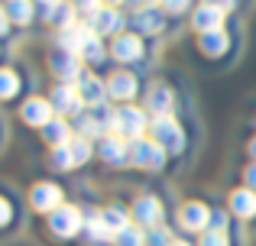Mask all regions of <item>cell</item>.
Masks as SVG:
<instances>
[{"label":"cell","mask_w":256,"mask_h":246,"mask_svg":"<svg viewBox=\"0 0 256 246\" xmlns=\"http://www.w3.org/2000/svg\"><path fill=\"white\" fill-rule=\"evenodd\" d=\"M220 19H224V10H220L218 3H204V6L194 10V29L198 32H218Z\"/></svg>","instance_id":"4fadbf2b"},{"label":"cell","mask_w":256,"mask_h":246,"mask_svg":"<svg viewBox=\"0 0 256 246\" xmlns=\"http://www.w3.org/2000/svg\"><path fill=\"white\" fill-rule=\"evenodd\" d=\"M49 65H52V71H56V75L62 78L65 84H72V81L78 84V78L84 75V71H82V55H75V52H68V49L52 52Z\"/></svg>","instance_id":"7a4b0ae2"},{"label":"cell","mask_w":256,"mask_h":246,"mask_svg":"<svg viewBox=\"0 0 256 246\" xmlns=\"http://www.w3.org/2000/svg\"><path fill=\"white\" fill-rule=\"evenodd\" d=\"M201 246H230V240H227L224 230H204L201 234Z\"/></svg>","instance_id":"f546056e"},{"label":"cell","mask_w":256,"mask_h":246,"mask_svg":"<svg viewBox=\"0 0 256 246\" xmlns=\"http://www.w3.org/2000/svg\"><path fill=\"white\" fill-rule=\"evenodd\" d=\"M52 101H56V110L58 114H75V110H82V94H78V84H56L52 88Z\"/></svg>","instance_id":"9c48e42d"},{"label":"cell","mask_w":256,"mask_h":246,"mask_svg":"<svg viewBox=\"0 0 256 246\" xmlns=\"http://www.w3.org/2000/svg\"><path fill=\"white\" fill-rule=\"evenodd\" d=\"M82 55L88 58V62H100V58H104V52H100V39L94 36H88V42H84V49H82Z\"/></svg>","instance_id":"f1b7e54d"},{"label":"cell","mask_w":256,"mask_h":246,"mask_svg":"<svg viewBox=\"0 0 256 246\" xmlns=\"http://www.w3.org/2000/svg\"><path fill=\"white\" fill-rule=\"evenodd\" d=\"M107 91H110V97H117V101H126V97L136 94V78L126 75V71H117V75L107 81Z\"/></svg>","instance_id":"5bb4252c"},{"label":"cell","mask_w":256,"mask_h":246,"mask_svg":"<svg viewBox=\"0 0 256 246\" xmlns=\"http://www.w3.org/2000/svg\"><path fill=\"white\" fill-rule=\"evenodd\" d=\"M120 29V16H117V10H114V6H100L98 13H94L91 16V32L94 36H100V32H117Z\"/></svg>","instance_id":"9a60e30c"},{"label":"cell","mask_w":256,"mask_h":246,"mask_svg":"<svg viewBox=\"0 0 256 246\" xmlns=\"http://www.w3.org/2000/svg\"><path fill=\"white\" fill-rule=\"evenodd\" d=\"M42 136H46V143H49V146H56V149H58V146L68 143V126H65L62 120H49V123L42 126Z\"/></svg>","instance_id":"d6986e66"},{"label":"cell","mask_w":256,"mask_h":246,"mask_svg":"<svg viewBox=\"0 0 256 246\" xmlns=\"http://www.w3.org/2000/svg\"><path fill=\"white\" fill-rule=\"evenodd\" d=\"M100 156H104V162H110V165L133 162V149H126V139L120 136V133L104 136V143H100Z\"/></svg>","instance_id":"52a82bcc"},{"label":"cell","mask_w":256,"mask_h":246,"mask_svg":"<svg viewBox=\"0 0 256 246\" xmlns=\"http://www.w3.org/2000/svg\"><path fill=\"white\" fill-rule=\"evenodd\" d=\"M49 165H52V169H72V165H75V156H72V149H65V146H58V149L52 152Z\"/></svg>","instance_id":"484cf974"},{"label":"cell","mask_w":256,"mask_h":246,"mask_svg":"<svg viewBox=\"0 0 256 246\" xmlns=\"http://www.w3.org/2000/svg\"><path fill=\"white\" fill-rule=\"evenodd\" d=\"M136 29L140 32H159V29H162V16H159V10H140L136 13Z\"/></svg>","instance_id":"44dd1931"},{"label":"cell","mask_w":256,"mask_h":246,"mask_svg":"<svg viewBox=\"0 0 256 246\" xmlns=\"http://www.w3.org/2000/svg\"><path fill=\"white\" fill-rule=\"evenodd\" d=\"M107 3H124V0H107Z\"/></svg>","instance_id":"ab89813d"},{"label":"cell","mask_w":256,"mask_h":246,"mask_svg":"<svg viewBox=\"0 0 256 246\" xmlns=\"http://www.w3.org/2000/svg\"><path fill=\"white\" fill-rule=\"evenodd\" d=\"M6 23H10V16H6L4 6H0V32H6Z\"/></svg>","instance_id":"d590c367"},{"label":"cell","mask_w":256,"mask_h":246,"mask_svg":"<svg viewBox=\"0 0 256 246\" xmlns=\"http://www.w3.org/2000/svg\"><path fill=\"white\" fill-rule=\"evenodd\" d=\"M150 107L156 110L159 117H169V110H172V94H169V88H152V91H150Z\"/></svg>","instance_id":"ffe728a7"},{"label":"cell","mask_w":256,"mask_h":246,"mask_svg":"<svg viewBox=\"0 0 256 246\" xmlns=\"http://www.w3.org/2000/svg\"><path fill=\"white\" fill-rule=\"evenodd\" d=\"M78 10H84V13H91V16H94L100 6H98V0H78Z\"/></svg>","instance_id":"d6a6232c"},{"label":"cell","mask_w":256,"mask_h":246,"mask_svg":"<svg viewBox=\"0 0 256 246\" xmlns=\"http://www.w3.org/2000/svg\"><path fill=\"white\" fill-rule=\"evenodd\" d=\"M246 182H250L253 188H256V165H250V169H246Z\"/></svg>","instance_id":"e575fe53"},{"label":"cell","mask_w":256,"mask_h":246,"mask_svg":"<svg viewBox=\"0 0 256 246\" xmlns=\"http://www.w3.org/2000/svg\"><path fill=\"white\" fill-rule=\"evenodd\" d=\"M130 149H133V165H143V169H159L162 159H166L162 146H159L156 139H136Z\"/></svg>","instance_id":"5b68a950"},{"label":"cell","mask_w":256,"mask_h":246,"mask_svg":"<svg viewBox=\"0 0 256 246\" xmlns=\"http://www.w3.org/2000/svg\"><path fill=\"white\" fill-rule=\"evenodd\" d=\"M6 221H10V204H6L4 198H0V227H4Z\"/></svg>","instance_id":"836d02e7"},{"label":"cell","mask_w":256,"mask_h":246,"mask_svg":"<svg viewBox=\"0 0 256 246\" xmlns=\"http://www.w3.org/2000/svg\"><path fill=\"white\" fill-rule=\"evenodd\" d=\"M188 3H192V0H162V6H166V10H172V13H182Z\"/></svg>","instance_id":"1f68e13d"},{"label":"cell","mask_w":256,"mask_h":246,"mask_svg":"<svg viewBox=\"0 0 256 246\" xmlns=\"http://www.w3.org/2000/svg\"><path fill=\"white\" fill-rule=\"evenodd\" d=\"M72 16H75V10H72V6H65V3H56L49 10V19H52V23H58L62 29H65V26H72Z\"/></svg>","instance_id":"d4e9b609"},{"label":"cell","mask_w":256,"mask_h":246,"mask_svg":"<svg viewBox=\"0 0 256 246\" xmlns=\"http://www.w3.org/2000/svg\"><path fill=\"white\" fill-rule=\"evenodd\" d=\"M72 156H75V165L88 162V159H91V143H88V139H75V143H72Z\"/></svg>","instance_id":"4dcf8cb0"},{"label":"cell","mask_w":256,"mask_h":246,"mask_svg":"<svg viewBox=\"0 0 256 246\" xmlns=\"http://www.w3.org/2000/svg\"><path fill=\"white\" fill-rule=\"evenodd\" d=\"M150 130L146 126V117H143V110H136V107H120L117 110V133L124 139H143V133Z\"/></svg>","instance_id":"3957f363"},{"label":"cell","mask_w":256,"mask_h":246,"mask_svg":"<svg viewBox=\"0 0 256 246\" xmlns=\"http://www.w3.org/2000/svg\"><path fill=\"white\" fill-rule=\"evenodd\" d=\"M208 3H218L220 10H227V6H234V0H208Z\"/></svg>","instance_id":"8d00e7d4"},{"label":"cell","mask_w":256,"mask_h":246,"mask_svg":"<svg viewBox=\"0 0 256 246\" xmlns=\"http://www.w3.org/2000/svg\"><path fill=\"white\" fill-rule=\"evenodd\" d=\"M20 117H23L30 126H46L52 120V104L42 101V97H32V101L23 104V110H20Z\"/></svg>","instance_id":"7c38bea8"},{"label":"cell","mask_w":256,"mask_h":246,"mask_svg":"<svg viewBox=\"0 0 256 246\" xmlns=\"http://www.w3.org/2000/svg\"><path fill=\"white\" fill-rule=\"evenodd\" d=\"M6 13H10L13 23H30L32 6H30V0H6Z\"/></svg>","instance_id":"cb8c5ba5"},{"label":"cell","mask_w":256,"mask_h":246,"mask_svg":"<svg viewBox=\"0 0 256 246\" xmlns=\"http://www.w3.org/2000/svg\"><path fill=\"white\" fill-rule=\"evenodd\" d=\"M46 3H58V0H46Z\"/></svg>","instance_id":"60d3db41"},{"label":"cell","mask_w":256,"mask_h":246,"mask_svg":"<svg viewBox=\"0 0 256 246\" xmlns=\"http://www.w3.org/2000/svg\"><path fill=\"white\" fill-rule=\"evenodd\" d=\"M133 217H136L140 227H159V221H162V204L156 201V198H140L136 204H133Z\"/></svg>","instance_id":"8fae6325"},{"label":"cell","mask_w":256,"mask_h":246,"mask_svg":"<svg viewBox=\"0 0 256 246\" xmlns=\"http://www.w3.org/2000/svg\"><path fill=\"white\" fill-rule=\"evenodd\" d=\"M30 204L36 211H56V208H62V191H58V185H52V182H39L36 188H32V195H30Z\"/></svg>","instance_id":"8992f818"},{"label":"cell","mask_w":256,"mask_h":246,"mask_svg":"<svg viewBox=\"0 0 256 246\" xmlns=\"http://www.w3.org/2000/svg\"><path fill=\"white\" fill-rule=\"evenodd\" d=\"M100 217H104V224L110 227V234H114V237H117L124 227H130V221H126V211H120V208H107Z\"/></svg>","instance_id":"603a6c76"},{"label":"cell","mask_w":256,"mask_h":246,"mask_svg":"<svg viewBox=\"0 0 256 246\" xmlns=\"http://www.w3.org/2000/svg\"><path fill=\"white\" fill-rule=\"evenodd\" d=\"M146 240H150V246H172V234L166 227H152V230H146Z\"/></svg>","instance_id":"83f0119b"},{"label":"cell","mask_w":256,"mask_h":246,"mask_svg":"<svg viewBox=\"0 0 256 246\" xmlns=\"http://www.w3.org/2000/svg\"><path fill=\"white\" fill-rule=\"evenodd\" d=\"M172 246H188V243H185V240H175V243H172Z\"/></svg>","instance_id":"f35d334b"},{"label":"cell","mask_w":256,"mask_h":246,"mask_svg":"<svg viewBox=\"0 0 256 246\" xmlns=\"http://www.w3.org/2000/svg\"><path fill=\"white\" fill-rule=\"evenodd\" d=\"M114 246H150V240H146V230L140 224H130L114 237Z\"/></svg>","instance_id":"e0dca14e"},{"label":"cell","mask_w":256,"mask_h":246,"mask_svg":"<svg viewBox=\"0 0 256 246\" xmlns=\"http://www.w3.org/2000/svg\"><path fill=\"white\" fill-rule=\"evenodd\" d=\"M16 88H20L16 75L4 68V71H0V97H13V94H16Z\"/></svg>","instance_id":"4316f807"},{"label":"cell","mask_w":256,"mask_h":246,"mask_svg":"<svg viewBox=\"0 0 256 246\" xmlns=\"http://www.w3.org/2000/svg\"><path fill=\"white\" fill-rule=\"evenodd\" d=\"M49 230L58 237V240H68V237L82 234L84 230V221H82V211L75 204H62L49 214Z\"/></svg>","instance_id":"6da1fadb"},{"label":"cell","mask_w":256,"mask_h":246,"mask_svg":"<svg viewBox=\"0 0 256 246\" xmlns=\"http://www.w3.org/2000/svg\"><path fill=\"white\" fill-rule=\"evenodd\" d=\"M250 156L256 159V139H253V143H250Z\"/></svg>","instance_id":"74e56055"},{"label":"cell","mask_w":256,"mask_h":246,"mask_svg":"<svg viewBox=\"0 0 256 246\" xmlns=\"http://www.w3.org/2000/svg\"><path fill=\"white\" fill-rule=\"evenodd\" d=\"M178 224L185 230H192V234H204V230L211 227V211L198 201H188L185 208L178 211Z\"/></svg>","instance_id":"277c9868"},{"label":"cell","mask_w":256,"mask_h":246,"mask_svg":"<svg viewBox=\"0 0 256 246\" xmlns=\"http://www.w3.org/2000/svg\"><path fill=\"white\" fill-rule=\"evenodd\" d=\"M78 94H82V101L88 104V107H100V104L107 101L110 91H107V84H100L94 75H88V71H84V75L78 78Z\"/></svg>","instance_id":"30bf717a"},{"label":"cell","mask_w":256,"mask_h":246,"mask_svg":"<svg viewBox=\"0 0 256 246\" xmlns=\"http://www.w3.org/2000/svg\"><path fill=\"white\" fill-rule=\"evenodd\" d=\"M140 52H143V45H140L136 36H120L117 42H114V55H117L120 62H130V58H136Z\"/></svg>","instance_id":"ac0fdd59"},{"label":"cell","mask_w":256,"mask_h":246,"mask_svg":"<svg viewBox=\"0 0 256 246\" xmlns=\"http://www.w3.org/2000/svg\"><path fill=\"white\" fill-rule=\"evenodd\" d=\"M201 49L208 52V55H220V52L227 49V36L224 32H204V36H201Z\"/></svg>","instance_id":"7402d4cb"},{"label":"cell","mask_w":256,"mask_h":246,"mask_svg":"<svg viewBox=\"0 0 256 246\" xmlns=\"http://www.w3.org/2000/svg\"><path fill=\"white\" fill-rule=\"evenodd\" d=\"M152 130V139L159 146H169V149H182V130L172 117H156V123L150 126Z\"/></svg>","instance_id":"ba28073f"},{"label":"cell","mask_w":256,"mask_h":246,"mask_svg":"<svg viewBox=\"0 0 256 246\" xmlns=\"http://www.w3.org/2000/svg\"><path fill=\"white\" fill-rule=\"evenodd\" d=\"M230 211L237 217H253L256 214V195H253V191H246V188L234 191V195H230Z\"/></svg>","instance_id":"2e32d148"}]
</instances>
